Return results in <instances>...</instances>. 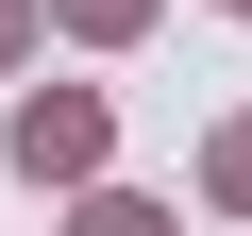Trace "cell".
Segmentation results:
<instances>
[{
	"instance_id": "obj_1",
	"label": "cell",
	"mask_w": 252,
	"mask_h": 236,
	"mask_svg": "<svg viewBox=\"0 0 252 236\" xmlns=\"http://www.w3.org/2000/svg\"><path fill=\"white\" fill-rule=\"evenodd\" d=\"M84 152H101L84 101H34V118H17V169H84Z\"/></svg>"
},
{
	"instance_id": "obj_2",
	"label": "cell",
	"mask_w": 252,
	"mask_h": 236,
	"mask_svg": "<svg viewBox=\"0 0 252 236\" xmlns=\"http://www.w3.org/2000/svg\"><path fill=\"white\" fill-rule=\"evenodd\" d=\"M219 186H235V202H252V135H219Z\"/></svg>"
}]
</instances>
